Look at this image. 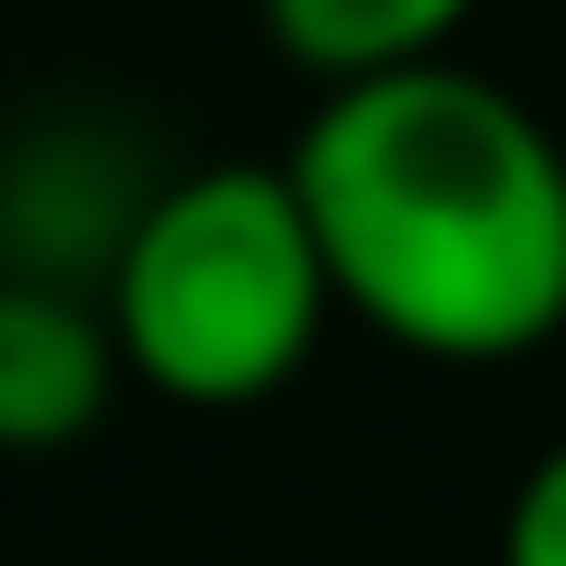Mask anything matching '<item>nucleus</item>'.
<instances>
[{"instance_id": "nucleus-1", "label": "nucleus", "mask_w": 566, "mask_h": 566, "mask_svg": "<svg viewBox=\"0 0 566 566\" xmlns=\"http://www.w3.org/2000/svg\"><path fill=\"white\" fill-rule=\"evenodd\" d=\"M334 301L433 367H511L566 334V145L478 67L422 56L323 90L290 145Z\"/></svg>"}, {"instance_id": "nucleus-2", "label": "nucleus", "mask_w": 566, "mask_h": 566, "mask_svg": "<svg viewBox=\"0 0 566 566\" xmlns=\"http://www.w3.org/2000/svg\"><path fill=\"white\" fill-rule=\"evenodd\" d=\"M101 301H112L123 367L178 411L277 400L312 367L323 323L345 312L290 156L277 167H189L178 189H156L112 244Z\"/></svg>"}, {"instance_id": "nucleus-3", "label": "nucleus", "mask_w": 566, "mask_h": 566, "mask_svg": "<svg viewBox=\"0 0 566 566\" xmlns=\"http://www.w3.org/2000/svg\"><path fill=\"white\" fill-rule=\"evenodd\" d=\"M123 334H112V301H67L45 277H0V455H56L78 444L112 389H123Z\"/></svg>"}, {"instance_id": "nucleus-4", "label": "nucleus", "mask_w": 566, "mask_h": 566, "mask_svg": "<svg viewBox=\"0 0 566 566\" xmlns=\"http://www.w3.org/2000/svg\"><path fill=\"white\" fill-rule=\"evenodd\" d=\"M478 0H266V34L290 67H312L323 90L345 78H389V67H422L467 34Z\"/></svg>"}, {"instance_id": "nucleus-5", "label": "nucleus", "mask_w": 566, "mask_h": 566, "mask_svg": "<svg viewBox=\"0 0 566 566\" xmlns=\"http://www.w3.org/2000/svg\"><path fill=\"white\" fill-rule=\"evenodd\" d=\"M500 566H566V444L511 489V522H500Z\"/></svg>"}]
</instances>
